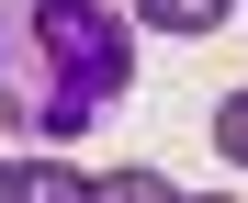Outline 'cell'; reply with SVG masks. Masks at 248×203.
<instances>
[{
	"label": "cell",
	"instance_id": "1",
	"mask_svg": "<svg viewBox=\"0 0 248 203\" xmlns=\"http://www.w3.org/2000/svg\"><path fill=\"white\" fill-rule=\"evenodd\" d=\"M136 91V23L113 0H0V136H79Z\"/></svg>",
	"mask_w": 248,
	"mask_h": 203
},
{
	"label": "cell",
	"instance_id": "6",
	"mask_svg": "<svg viewBox=\"0 0 248 203\" xmlns=\"http://www.w3.org/2000/svg\"><path fill=\"white\" fill-rule=\"evenodd\" d=\"M203 203H237V192H203Z\"/></svg>",
	"mask_w": 248,
	"mask_h": 203
},
{
	"label": "cell",
	"instance_id": "4",
	"mask_svg": "<svg viewBox=\"0 0 248 203\" xmlns=\"http://www.w3.org/2000/svg\"><path fill=\"white\" fill-rule=\"evenodd\" d=\"M91 203H181V192L158 181V170H102V181H91Z\"/></svg>",
	"mask_w": 248,
	"mask_h": 203
},
{
	"label": "cell",
	"instance_id": "2",
	"mask_svg": "<svg viewBox=\"0 0 248 203\" xmlns=\"http://www.w3.org/2000/svg\"><path fill=\"white\" fill-rule=\"evenodd\" d=\"M0 203H91V181L68 158H0Z\"/></svg>",
	"mask_w": 248,
	"mask_h": 203
},
{
	"label": "cell",
	"instance_id": "5",
	"mask_svg": "<svg viewBox=\"0 0 248 203\" xmlns=\"http://www.w3.org/2000/svg\"><path fill=\"white\" fill-rule=\"evenodd\" d=\"M215 158H226V170H248V91L215 102Z\"/></svg>",
	"mask_w": 248,
	"mask_h": 203
},
{
	"label": "cell",
	"instance_id": "3",
	"mask_svg": "<svg viewBox=\"0 0 248 203\" xmlns=\"http://www.w3.org/2000/svg\"><path fill=\"white\" fill-rule=\"evenodd\" d=\"M136 12H147L158 34H215V23H226V0H136Z\"/></svg>",
	"mask_w": 248,
	"mask_h": 203
}]
</instances>
